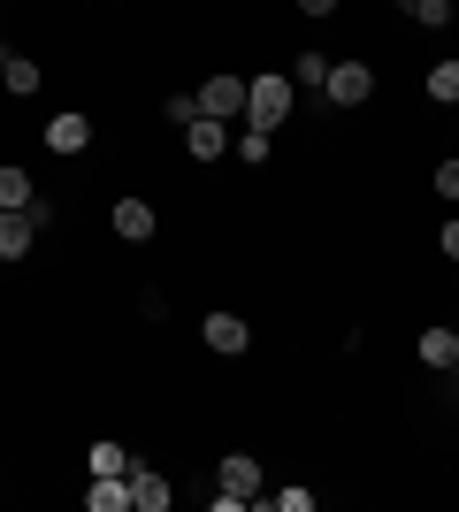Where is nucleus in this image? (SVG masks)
<instances>
[{
	"label": "nucleus",
	"mask_w": 459,
	"mask_h": 512,
	"mask_svg": "<svg viewBox=\"0 0 459 512\" xmlns=\"http://www.w3.org/2000/svg\"><path fill=\"white\" fill-rule=\"evenodd\" d=\"M398 8H414V0H398Z\"/></svg>",
	"instance_id": "25"
},
{
	"label": "nucleus",
	"mask_w": 459,
	"mask_h": 512,
	"mask_svg": "<svg viewBox=\"0 0 459 512\" xmlns=\"http://www.w3.org/2000/svg\"><path fill=\"white\" fill-rule=\"evenodd\" d=\"M85 146H92L85 115H54V123H46V153H85Z\"/></svg>",
	"instance_id": "10"
},
{
	"label": "nucleus",
	"mask_w": 459,
	"mask_h": 512,
	"mask_svg": "<svg viewBox=\"0 0 459 512\" xmlns=\"http://www.w3.org/2000/svg\"><path fill=\"white\" fill-rule=\"evenodd\" d=\"M85 467H92V474H131V451H123V444H108V436H100V444L85 451Z\"/></svg>",
	"instance_id": "15"
},
{
	"label": "nucleus",
	"mask_w": 459,
	"mask_h": 512,
	"mask_svg": "<svg viewBox=\"0 0 459 512\" xmlns=\"http://www.w3.org/2000/svg\"><path fill=\"white\" fill-rule=\"evenodd\" d=\"M268 505H276V512H306V505H314V490H268Z\"/></svg>",
	"instance_id": "21"
},
{
	"label": "nucleus",
	"mask_w": 459,
	"mask_h": 512,
	"mask_svg": "<svg viewBox=\"0 0 459 512\" xmlns=\"http://www.w3.org/2000/svg\"><path fill=\"white\" fill-rule=\"evenodd\" d=\"M291 85H299V92H322L329 85V54H291Z\"/></svg>",
	"instance_id": "14"
},
{
	"label": "nucleus",
	"mask_w": 459,
	"mask_h": 512,
	"mask_svg": "<svg viewBox=\"0 0 459 512\" xmlns=\"http://www.w3.org/2000/svg\"><path fill=\"white\" fill-rule=\"evenodd\" d=\"M291 8H299V16H314V23H322V16H337V0H291Z\"/></svg>",
	"instance_id": "24"
},
{
	"label": "nucleus",
	"mask_w": 459,
	"mask_h": 512,
	"mask_svg": "<svg viewBox=\"0 0 459 512\" xmlns=\"http://www.w3.org/2000/svg\"><path fill=\"white\" fill-rule=\"evenodd\" d=\"M184 153H192V161H222V153H230V123H215V115H199V123L184 130Z\"/></svg>",
	"instance_id": "8"
},
{
	"label": "nucleus",
	"mask_w": 459,
	"mask_h": 512,
	"mask_svg": "<svg viewBox=\"0 0 459 512\" xmlns=\"http://www.w3.org/2000/svg\"><path fill=\"white\" fill-rule=\"evenodd\" d=\"M169 482H161V474H153V467H131V505L138 512H169Z\"/></svg>",
	"instance_id": "11"
},
{
	"label": "nucleus",
	"mask_w": 459,
	"mask_h": 512,
	"mask_svg": "<svg viewBox=\"0 0 459 512\" xmlns=\"http://www.w3.org/2000/svg\"><path fill=\"white\" fill-rule=\"evenodd\" d=\"M414 352H421V367H452L459 360V329H421Z\"/></svg>",
	"instance_id": "13"
},
{
	"label": "nucleus",
	"mask_w": 459,
	"mask_h": 512,
	"mask_svg": "<svg viewBox=\"0 0 459 512\" xmlns=\"http://www.w3.org/2000/svg\"><path fill=\"white\" fill-rule=\"evenodd\" d=\"M452 375H459V360H452Z\"/></svg>",
	"instance_id": "26"
},
{
	"label": "nucleus",
	"mask_w": 459,
	"mask_h": 512,
	"mask_svg": "<svg viewBox=\"0 0 459 512\" xmlns=\"http://www.w3.org/2000/svg\"><path fill=\"white\" fill-rule=\"evenodd\" d=\"M169 123H184V130L199 123V92H169Z\"/></svg>",
	"instance_id": "20"
},
{
	"label": "nucleus",
	"mask_w": 459,
	"mask_h": 512,
	"mask_svg": "<svg viewBox=\"0 0 459 512\" xmlns=\"http://www.w3.org/2000/svg\"><path fill=\"white\" fill-rule=\"evenodd\" d=\"M437 253H444V260H459V214H452V222H444V237H437Z\"/></svg>",
	"instance_id": "23"
},
{
	"label": "nucleus",
	"mask_w": 459,
	"mask_h": 512,
	"mask_svg": "<svg viewBox=\"0 0 459 512\" xmlns=\"http://www.w3.org/2000/svg\"><path fill=\"white\" fill-rule=\"evenodd\" d=\"M245 123H253V130H284L291 123V77H284V69L245 77Z\"/></svg>",
	"instance_id": "1"
},
{
	"label": "nucleus",
	"mask_w": 459,
	"mask_h": 512,
	"mask_svg": "<svg viewBox=\"0 0 459 512\" xmlns=\"http://www.w3.org/2000/svg\"><path fill=\"white\" fill-rule=\"evenodd\" d=\"M437 199H452V207H459V153H452V161L437 169Z\"/></svg>",
	"instance_id": "22"
},
{
	"label": "nucleus",
	"mask_w": 459,
	"mask_h": 512,
	"mask_svg": "<svg viewBox=\"0 0 459 512\" xmlns=\"http://www.w3.org/2000/svg\"><path fill=\"white\" fill-rule=\"evenodd\" d=\"M261 497V459L253 451H230L215 467V512H238V505H253Z\"/></svg>",
	"instance_id": "2"
},
{
	"label": "nucleus",
	"mask_w": 459,
	"mask_h": 512,
	"mask_svg": "<svg viewBox=\"0 0 459 512\" xmlns=\"http://www.w3.org/2000/svg\"><path fill=\"white\" fill-rule=\"evenodd\" d=\"M39 245V222H31V207H8L0 214V260H23Z\"/></svg>",
	"instance_id": "7"
},
{
	"label": "nucleus",
	"mask_w": 459,
	"mask_h": 512,
	"mask_svg": "<svg viewBox=\"0 0 459 512\" xmlns=\"http://www.w3.org/2000/svg\"><path fill=\"white\" fill-rule=\"evenodd\" d=\"M429 100H437V107H459V62H437V69H429Z\"/></svg>",
	"instance_id": "16"
},
{
	"label": "nucleus",
	"mask_w": 459,
	"mask_h": 512,
	"mask_svg": "<svg viewBox=\"0 0 459 512\" xmlns=\"http://www.w3.org/2000/svg\"><path fill=\"white\" fill-rule=\"evenodd\" d=\"M322 100H329V107H368V100H375V69H368V62H329Z\"/></svg>",
	"instance_id": "4"
},
{
	"label": "nucleus",
	"mask_w": 459,
	"mask_h": 512,
	"mask_svg": "<svg viewBox=\"0 0 459 512\" xmlns=\"http://www.w3.org/2000/svg\"><path fill=\"white\" fill-rule=\"evenodd\" d=\"M414 23L421 31H444V23H452V0H414Z\"/></svg>",
	"instance_id": "19"
},
{
	"label": "nucleus",
	"mask_w": 459,
	"mask_h": 512,
	"mask_svg": "<svg viewBox=\"0 0 459 512\" xmlns=\"http://www.w3.org/2000/svg\"><path fill=\"white\" fill-rule=\"evenodd\" d=\"M268 153H276V130H245V138H238V161H245V169H261Z\"/></svg>",
	"instance_id": "18"
},
{
	"label": "nucleus",
	"mask_w": 459,
	"mask_h": 512,
	"mask_svg": "<svg viewBox=\"0 0 459 512\" xmlns=\"http://www.w3.org/2000/svg\"><path fill=\"white\" fill-rule=\"evenodd\" d=\"M31 199H39V192H31V176H23V169H0V214H8V207H31Z\"/></svg>",
	"instance_id": "17"
},
{
	"label": "nucleus",
	"mask_w": 459,
	"mask_h": 512,
	"mask_svg": "<svg viewBox=\"0 0 459 512\" xmlns=\"http://www.w3.org/2000/svg\"><path fill=\"white\" fill-rule=\"evenodd\" d=\"M85 512H131V474H92Z\"/></svg>",
	"instance_id": "9"
},
{
	"label": "nucleus",
	"mask_w": 459,
	"mask_h": 512,
	"mask_svg": "<svg viewBox=\"0 0 459 512\" xmlns=\"http://www.w3.org/2000/svg\"><path fill=\"white\" fill-rule=\"evenodd\" d=\"M108 230L123 237V245H146V237L161 230V214H153V199L131 192V199H115V207H108Z\"/></svg>",
	"instance_id": "5"
},
{
	"label": "nucleus",
	"mask_w": 459,
	"mask_h": 512,
	"mask_svg": "<svg viewBox=\"0 0 459 512\" xmlns=\"http://www.w3.org/2000/svg\"><path fill=\"white\" fill-rule=\"evenodd\" d=\"M0 85H8V92H39V62L16 54V46H0Z\"/></svg>",
	"instance_id": "12"
},
{
	"label": "nucleus",
	"mask_w": 459,
	"mask_h": 512,
	"mask_svg": "<svg viewBox=\"0 0 459 512\" xmlns=\"http://www.w3.org/2000/svg\"><path fill=\"white\" fill-rule=\"evenodd\" d=\"M199 337H207L215 360H245V352H253V329H245V314H230V306H215V314L199 321Z\"/></svg>",
	"instance_id": "3"
},
{
	"label": "nucleus",
	"mask_w": 459,
	"mask_h": 512,
	"mask_svg": "<svg viewBox=\"0 0 459 512\" xmlns=\"http://www.w3.org/2000/svg\"><path fill=\"white\" fill-rule=\"evenodd\" d=\"M199 115L238 123V115H245V77H230V69H222V77H207V85H199Z\"/></svg>",
	"instance_id": "6"
}]
</instances>
